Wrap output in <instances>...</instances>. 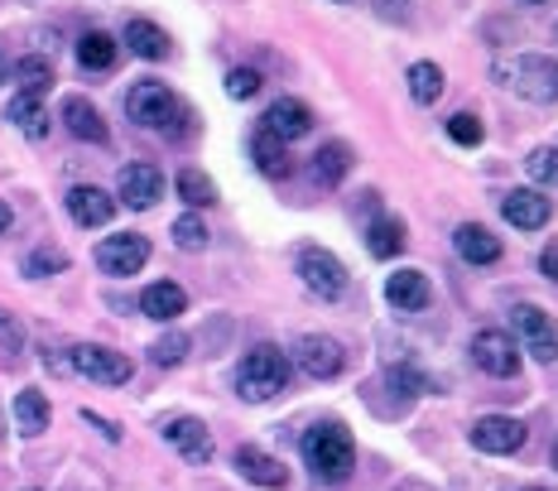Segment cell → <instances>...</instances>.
I'll use <instances>...</instances> for the list:
<instances>
[{
  "label": "cell",
  "instance_id": "obj_1",
  "mask_svg": "<svg viewBox=\"0 0 558 491\" xmlns=\"http://www.w3.org/2000/svg\"><path fill=\"white\" fill-rule=\"evenodd\" d=\"M304 463L313 467V477H323V482H347L356 467V443L337 419L313 424L304 434Z\"/></svg>",
  "mask_w": 558,
  "mask_h": 491
},
{
  "label": "cell",
  "instance_id": "obj_2",
  "mask_svg": "<svg viewBox=\"0 0 558 491\" xmlns=\"http://www.w3.org/2000/svg\"><path fill=\"white\" fill-rule=\"evenodd\" d=\"M496 82L510 92H520L525 101H539L549 107L558 101V58H544V53H520V58H496Z\"/></svg>",
  "mask_w": 558,
  "mask_h": 491
},
{
  "label": "cell",
  "instance_id": "obj_3",
  "mask_svg": "<svg viewBox=\"0 0 558 491\" xmlns=\"http://www.w3.org/2000/svg\"><path fill=\"white\" fill-rule=\"evenodd\" d=\"M279 391H289V357L279 347H251L246 361L236 367V395L251 405H265Z\"/></svg>",
  "mask_w": 558,
  "mask_h": 491
},
{
  "label": "cell",
  "instance_id": "obj_4",
  "mask_svg": "<svg viewBox=\"0 0 558 491\" xmlns=\"http://www.w3.org/2000/svg\"><path fill=\"white\" fill-rule=\"evenodd\" d=\"M125 111H131L135 125H145V131H165V135H179L189 121V111H183V101L173 97L165 82H135L131 92H125Z\"/></svg>",
  "mask_w": 558,
  "mask_h": 491
},
{
  "label": "cell",
  "instance_id": "obj_5",
  "mask_svg": "<svg viewBox=\"0 0 558 491\" xmlns=\"http://www.w3.org/2000/svg\"><path fill=\"white\" fill-rule=\"evenodd\" d=\"M299 279L308 285V295H318L328 303L347 295V265L332 251H323V246H304L299 251Z\"/></svg>",
  "mask_w": 558,
  "mask_h": 491
},
{
  "label": "cell",
  "instance_id": "obj_6",
  "mask_svg": "<svg viewBox=\"0 0 558 491\" xmlns=\"http://www.w3.org/2000/svg\"><path fill=\"white\" fill-rule=\"evenodd\" d=\"M472 361L496 381H510L520 371V352H515V337L501 333V327H482L472 337Z\"/></svg>",
  "mask_w": 558,
  "mask_h": 491
},
{
  "label": "cell",
  "instance_id": "obj_7",
  "mask_svg": "<svg viewBox=\"0 0 558 491\" xmlns=\"http://www.w3.org/2000/svg\"><path fill=\"white\" fill-rule=\"evenodd\" d=\"M145 261H149V241L140 237V231H116V237H107L97 246V265L107 275H116V279L140 275L145 271Z\"/></svg>",
  "mask_w": 558,
  "mask_h": 491
},
{
  "label": "cell",
  "instance_id": "obj_8",
  "mask_svg": "<svg viewBox=\"0 0 558 491\" xmlns=\"http://www.w3.org/2000/svg\"><path fill=\"white\" fill-rule=\"evenodd\" d=\"M472 448H482V453H496V458H506V453H520L525 448V439H530V429L520 424V419H510V415H482L472 424Z\"/></svg>",
  "mask_w": 558,
  "mask_h": 491
},
{
  "label": "cell",
  "instance_id": "obj_9",
  "mask_svg": "<svg viewBox=\"0 0 558 491\" xmlns=\"http://www.w3.org/2000/svg\"><path fill=\"white\" fill-rule=\"evenodd\" d=\"M73 371L77 376H87V381H97V385H125L135 367H131V357L111 352V347L83 343V347H73Z\"/></svg>",
  "mask_w": 558,
  "mask_h": 491
},
{
  "label": "cell",
  "instance_id": "obj_10",
  "mask_svg": "<svg viewBox=\"0 0 558 491\" xmlns=\"http://www.w3.org/2000/svg\"><path fill=\"white\" fill-rule=\"evenodd\" d=\"M515 333L525 343V352L534 361H558V323L534 303H520L515 309Z\"/></svg>",
  "mask_w": 558,
  "mask_h": 491
},
{
  "label": "cell",
  "instance_id": "obj_11",
  "mask_svg": "<svg viewBox=\"0 0 558 491\" xmlns=\"http://www.w3.org/2000/svg\"><path fill=\"white\" fill-rule=\"evenodd\" d=\"M116 193H121L125 207L145 213V207H155L159 197H165V173H159L155 164H125L121 179H116Z\"/></svg>",
  "mask_w": 558,
  "mask_h": 491
},
{
  "label": "cell",
  "instance_id": "obj_12",
  "mask_svg": "<svg viewBox=\"0 0 558 491\" xmlns=\"http://www.w3.org/2000/svg\"><path fill=\"white\" fill-rule=\"evenodd\" d=\"M299 367H304L313 381H332V376H342L347 352H342V343H337V337L308 333V337H299Z\"/></svg>",
  "mask_w": 558,
  "mask_h": 491
},
{
  "label": "cell",
  "instance_id": "obj_13",
  "mask_svg": "<svg viewBox=\"0 0 558 491\" xmlns=\"http://www.w3.org/2000/svg\"><path fill=\"white\" fill-rule=\"evenodd\" d=\"M501 213H506L510 227H520V231H539L544 221H549L554 203H549V197H544L539 189H515V193H506V197H501Z\"/></svg>",
  "mask_w": 558,
  "mask_h": 491
},
{
  "label": "cell",
  "instance_id": "obj_14",
  "mask_svg": "<svg viewBox=\"0 0 558 491\" xmlns=\"http://www.w3.org/2000/svg\"><path fill=\"white\" fill-rule=\"evenodd\" d=\"M165 439H169V448H179V458H189V463H207V458H213V434H207L203 419H189V415L169 419Z\"/></svg>",
  "mask_w": 558,
  "mask_h": 491
},
{
  "label": "cell",
  "instance_id": "obj_15",
  "mask_svg": "<svg viewBox=\"0 0 558 491\" xmlns=\"http://www.w3.org/2000/svg\"><path fill=\"white\" fill-rule=\"evenodd\" d=\"M260 131H270L275 140H304L313 131V111L304 107V101H294V97H284V101H275L270 111H265V125Z\"/></svg>",
  "mask_w": 558,
  "mask_h": 491
},
{
  "label": "cell",
  "instance_id": "obj_16",
  "mask_svg": "<svg viewBox=\"0 0 558 491\" xmlns=\"http://www.w3.org/2000/svg\"><path fill=\"white\" fill-rule=\"evenodd\" d=\"M452 246H458V255L468 265H496L501 261V237H492L482 221H462V227L452 231Z\"/></svg>",
  "mask_w": 558,
  "mask_h": 491
},
{
  "label": "cell",
  "instance_id": "obj_17",
  "mask_svg": "<svg viewBox=\"0 0 558 491\" xmlns=\"http://www.w3.org/2000/svg\"><path fill=\"white\" fill-rule=\"evenodd\" d=\"M386 299L400 313H418V309H428V299H434V285H428L424 271H395L386 279Z\"/></svg>",
  "mask_w": 558,
  "mask_h": 491
},
{
  "label": "cell",
  "instance_id": "obj_18",
  "mask_svg": "<svg viewBox=\"0 0 558 491\" xmlns=\"http://www.w3.org/2000/svg\"><path fill=\"white\" fill-rule=\"evenodd\" d=\"M68 213H73L77 227H107L116 217V197L92 189V183H77V189L68 193Z\"/></svg>",
  "mask_w": 558,
  "mask_h": 491
},
{
  "label": "cell",
  "instance_id": "obj_19",
  "mask_svg": "<svg viewBox=\"0 0 558 491\" xmlns=\"http://www.w3.org/2000/svg\"><path fill=\"white\" fill-rule=\"evenodd\" d=\"M236 467H241V477L246 482H255V487H284L289 482V467L279 463V458H270L265 448H236Z\"/></svg>",
  "mask_w": 558,
  "mask_h": 491
},
{
  "label": "cell",
  "instance_id": "obj_20",
  "mask_svg": "<svg viewBox=\"0 0 558 491\" xmlns=\"http://www.w3.org/2000/svg\"><path fill=\"white\" fill-rule=\"evenodd\" d=\"M63 121H68V131H73L77 140H92V145H107V140H111L107 121H101V111L92 107L87 97H68L63 101Z\"/></svg>",
  "mask_w": 558,
  "mask_h": 491
},
{
  "label": "cell",
  "instance_id": "obj_21",
  "mask_svg": "<svg viewBox=\"0 0 558 491\" xmlns=\"http://www.w3.org/2000/svg\"><path fill=\"white\" fill-rule=\"evenodd\" d=\"M140 309L159 323H173L183 309H189V295H183V285H173V279H155V285L140 295Z\"/></svg>",
  "mask_w": 558,
  "mask_h": 491
},
{
  "label": "cell",
  "instance_id": "obj_22",
  "mask_svg": "<svg viewBox=\"0 0 558 491\" xmlns=\"http://www.w3.org/2000/svg\"><path fill=\"white\" fill-rule=\"evenodd\" d=\"M251 159H255V169L265 173V179H289V149H284V140H275L270 131H255L251 135Z\"/></svg>",
  "mask_w": 558,
  "mask_h": 491
},
{
  "label": "cell",
  "instance_id": "obj_23",
  "mask_svg": "<svg viewBox=\"0 0 558 491\" xmlns=\"http://www.w3.org/2000/svg\"><path fill=\"white\" fill-rule=\"evenodd\" d=\"M347 173H352V145H342V140H328V145L313 155V179H318L323 189H337Z\"/></svg>",
  "mask_w": 558,
  "mask_h": 491
},
{
  "label": "cell",
  "instance_id": "obj_24",
  "mask_svg": "<svg viewBox=\"0 0 558 491\" xmlns=\"http://www.w3.org/2000/svg\"><path fill=\"white\" fill-rule=\"evenodd\" d=\"M49 419H53V409H49V400H44V391H20L15 395V429L25 439H39L44 429H49Z\"/></svg>",
  "mask_w": 558,
  "mask_h": 491
},
{
  "label": "cell",
  "instance_id": "obj_25",
  "mask_svg": "<svg viewBox=\"0 0 558 491\" xmlns=\"http://www.w3.org/2000/svg\"><path fill=\"white\" fill-rule=\"evenodd\" d=\"M125 44H131L135 58H149V63L169 58V34L159 25H149V20H131V25H125Z\"/></svg>",
  "mask_w": 558,
  "mask_h": 491
},
{
  "label": "cell",
  "instance_id": "obj_26",
  "mask_svg": "<svg viewBox=\"0 0 558 491\" xmlns=\"http://www.w3.org/2000/svg\"><path fill=\"white\" fill-rule=\"evenodd\" d=\"M10 121H15V131H25L29 140H44L49 135V111H44V97H25L20 92L15 101H10Z\"/></svg>",
  "mask_w": 558,
  "mask_h": 491
},
{
  "label": "cell",
  "instance_id": "obj_27",
  "mask_svg": "<svg viewBox=\"0 0 558 491\" xmlns=\"http://www.w3.org/2000/svg\"><path fill=\"white\" fill-rule=\"evenodd\" d=\"M366 246H371V255H376V261H390V255H400L404 221L400 217H376V221H371V231H366Z\"/></svg>",
  "mask_w": 558,
  "mask_h": 491
},
{
  "label": "cell",
  "instance_id": "obj_28",
  "mask_svg": "<svg viewBox=\"0 0 558 491\" xmlns=\"http://www.w3.org/2000/svg\"><path fill=\"white\" fill-rule=\"evenodd\" d=\"M15 82H20V92H25V97H44V92L53 87V63H49V58H39V53L20 58V63H15Z\"/></svg>",
  "mask_w": 558,
  "mask_h": 491
},
{
  "label": "cell",
  "instance_id": "obj_29",
  "mask_svg": "<svg viewBox=\"0 0 558 491\" xmlns=\"http://www.w3.org/2000/svg\"><path fill=\"white\" fill-rule=\"evenodd\" d=\"M77 63L92 68V73L111 68V63H116V39H111V34H101V29L83 34V39H77Z\"/></svg>",
  "mask_w": 558,
  "mask_h": 491
},
{
  "label": "cell",
  "instance_id": "obj_30",
  "mask_svg": "<svg viewBox=\"0 0 558 491\" xmlns=\"http://www.w3.org/2000/svg\"><path fill=\"white\" fill-rule=\"evenodd\" d=\"M410 97L418 107H434L438 97H444V68L438 63H414L410 68Z\"/></svg>",
  "mask_w": 558,
  "mask_h": 491
},
{
  "label": "cell",
  "instance_id": "obj_31",
  "mask_svg": "<svg viewBox=\"0 0 558 491\" xmlns=\"http://www.w3.org/2000/svg\"><path fill=\"white\" fill-rule=\"evenodd\" d=\"M173 183H179V197L189 207H213L217 203V189H213V179H207L203 169H183Z\"/></svg>",
  "mask_w": 558,
  "mask_h": 491
},
{
  "label": "cell",
  "instance_id": "obj_32",
  "mask_svg": "<svg viewBox=\"0 0 558 491\" xmlns=\"http://www.w3.org/2000/svg\"><path fill=\"white\" fill-rule=\"evenodd\" d=\"M525 169H530V179L539 183V189H558V145H539V149H530Z\"/></svg>",
  "mask_w": 558,
  "mask_h": 491
},
{
  "label": "cell",
  "instance_id": "obj_33",
  "mask_svg": "<svg viewBox=\"0 0 558 491\" xmlns=\"http://www.w3.org/2000/svg\"><path fill=\"white\" fill-rule=\"evenodd\" d=\"M58 271H68V255L53 251V246H39V251L25 255V275L29 279H44V275H58Z\"/></svg>",
  "mask_w": 558,
  "mask_h": 491
},
{
  "label": "cell",
  "instance_id": "obj_34",
  "mask_svg": "<svg viewBox=\"0 0 558 491\" xmlns=\"http://www.w3.org/2000/svg\"><path fill=\"white\" fill-rule=\"evenodd\" d=\"M173 241H179L183 251H203V246H207V221L193 217V213H183L179 221H173Z\"/></svg>",
  "mask_w": 558,
  "mask_h": 491
},
{
  "label": "cell",
  "instance_id": "obj_35",
  "mask_svg": "<svg viewBox=\"0 0 558 491\" xmlns=\"http://www.w3.org/2000/svg\"><path fill=\"white\" fill-rule=\"evenodd\" d=\"M448 135L452 140H458V145H482V116H472V111H458V116H452V121H448Z\"/></svg>",
  "mask_w": 558,
  "mask_h": 491
},
{
  "label": "cell",
  "instance_id": "obj_36",
  "mask_svg": "<svg viewBox=\"0 0 558 491\" xmlns=\"http://www.w3.org/2000/svg\"><path fill=\"white\" fill-rule=\"evenodd\" d=\"M149 357H155L159 367H179V361L189 357V337H183V333H169V337H159V343L149 347Z\"/></svg>",
  "mask_w": 558,
  "mask_h": 491
},
{
  "label": "cell",
  "instance_id": "obj_37",
  "mask_svg": "<svg viewBox=\"0 0 558 491\" xmlns=\"http://www.w3.org/2000/svg\"><path fill=\"white\" fill-rule=\"evenodd\" d=\"M260 92V73L255 68H231L227 73V97H236V101H246Z\"/></svg>",
  "mask_w": 558,
  "mask_h": 491
},
{
  "label": "cell",
  "instance_id": "obj_38",
  "mask_svg": "<svg viewBox=\"0 0 558 491\" xmlns=\"http://www.w3.org/2000/svg\"><path fill=\"white\" fill-rule=\"evenodd\" d=\"M20 347H25V327L15 323V313H5V309H0V352H10V357H15Z\"/></svg>",
  "mask_w": 558,
  "mask_h": 491
},
{
  "label": "cell",
  "instance_id": "obj_39",
  "mask_svg": "<svg viewBox=\"0 0 558 491\" xmlns=\"http://www.w3.org/2000/svg\"><path fill=\"white\" fill-rule=\"evenodd\" d=\"M539 271H544V275H549L554 285H558V241H549V246H544V251H539Z\"/></svg>",
  "mask_w": 558,
  "mask_h": 491
},
{
  "label": "cell",
  "instance_id": "obj_40",
  "mask_svg": "<svg viewBox=\"0 0 558 491\" xmlns=\"http://www.w3.org/2000/svg\"><path fill=\"white\" fill-rule=\"evenodd\" d=\"M10 221H15V213H10V203H0V237L10 231Z\"/></svg>",
  "mask_w": 558,
  "mask_h": 491
},
{
  "label": "cell",
  "instance_id": "obj_41",
  "mask_svg": "<svg viewBox=\"0 0 558 491\" xmlns=\"http://www.w3.org/2000/svg\"><path fill=\"white\" fill-rule=\"evenodd\" d=\"M554 467H558V439H554Z\"/></svg>",
  "mask_w": 558,
  "mask_h": 491
},
{
  "label": "cell",
  "instance_id": "obj_42",
  "mask_svg": "<svg viewBox=\"0 0 558 491\" xmlns=\"http://www.w3.org/2000/svg\"><path fill=\"white\" fill-rule=\"evenodd\" d=\"M0 73H5V58H0Z\"/></svg>",
  "mask_w": 558,
  "mask_h": 491
},
{
  "label": "cell",
  "instance_id": "obj_43",
  "mask_svg": "<svg viewBox=\"0 0 558 491\" xmlns=\"http://www.w3.org/2000/svg\"><path fill=\"white\" fill-rule=\"evenodd\" d=\"M530 491H544V487H530Z\"/></svg>",
  "mask_w": 558,
  "mask_h": 491
}]
</instances>
